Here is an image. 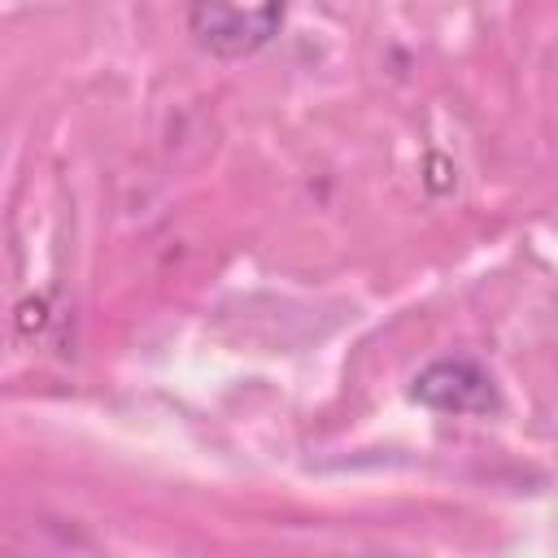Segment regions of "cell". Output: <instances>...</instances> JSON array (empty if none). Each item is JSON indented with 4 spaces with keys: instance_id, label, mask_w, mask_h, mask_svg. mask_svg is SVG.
I'll return each mask as SVG.
<instances>
[{
    "instance_id": "obj_1",
    "label": "cell",
    "mask_w": 558,
    "mask_h": 558,
    "mask_svg": "<svg viewBox=\"0 0 558 558\" xmlns=\"http://www.w3.org/2000/svg\"><path fill=\"white\" fill-rule=\"evenodd\" d=\"M283 13L288 0H187V31L209 57L240 61L279 35Z\"/></svg>"
},
{
    "instance_id": "obj_2",
    "label": "cell",
    "mask_w": 558,
    "mask_h": 558,
    "mask_svg": "<svg viewBox=\"0 0 558 558\" xmlns=\"http://www.w3.org/2000/svg\"><path fill=\"white\" fill-rule=\"evenodd\" d=\"M410 397L440 414H497L501 410L493 375L471 357H440L423 366L410 384Z\"/></svg>"
}]
</instances>
